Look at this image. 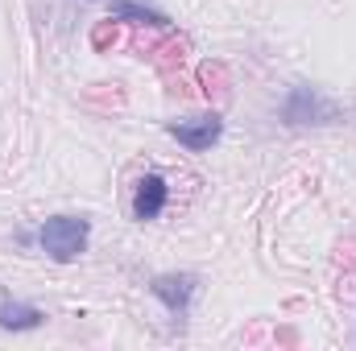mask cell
<instances>
[{"mask_svg":"<svg viewBox=\"0 0 356 351\" xmlns=\"http://www.w3.org/2000/svg\"><path fill=\"white\" fill-rule=\"evenodd\" d=\"M88 240H91L88 215H50L38 228V248L54 264H75L88 252Z\"/></svg>","mask_w":356,"mask_h":351,"instance_id":"obj_1","label":"cell"},{"mask_svg":"<svg viewBox=\"0 0 356 351\" xmlns=\"http://www.w3.org/2000/svg\"><path fill=\"white\" fill-rule=\"evenodd\" d=\"M199 289H203V277H199V273H162V277L149 281V293L170 310L175 323H186V318H191Z\"/></svg>","mask_w":356,"mask_h":351,"instance_id":"obj_2","label":"cell"},{"mask_svg":"<svg viewBox=\"0 0 356 351\" xmlns=\"http://www.w3.org/2000/svg\"><path fill=\"white\" fill-rule=\"evenodd\" d=\"M340 116V108L327 99V95H319L315 87H290L286 91V99H282V120L286 124H332Z\"/></svg>","mask_w":356,"mask_h":351,"instance_id":"obj_3","label":"cell"},{"mask_svg":"<svg viewBox=\"0 0 356 351\" xmlns=\"http://www.w3.org/2000/svg\"><path fill=\"white\" fill-rule=\"evenodd\" d=\"M199 83H203V91L211 95V91H224L220 83H224V67L220 62H203L199 67Z\"/></svg>","mask_w":356,"mask_h":351,"instance_id":"obj_8","label":"cell"},{"mask_svg":"<svg viewBox=\"0 0 356 351\" xmlns=\"http://www.w3.org/2000/svg\"><path fill=\"white\" fill-rule=\"evenodd\" d=\"M166 132L175 137L182 149L207 153V149L224 137V120H220V112H203V116H191V120H170Z\"/></svg>","mask_w":356,"mask_h":351,"instance_id":"obj_4","label":"cell"},{"mask_svg":"<svg viewBox=\"0 0 356 351\" xmlns=\"http://www.w3.org/2000/svg\"><path fill=\"white\" fill-rule=\"evenodd\" d=\"M112 21H129V25H145V29H170V17L158 12V8H145V4H133V0H116L108 4Z\"/></svg>","mask_w":356,"mask_h":351,"instance_id":"obj_7","label":"cell"},{"mask_svg":"<svg viewBox=\"0 0 356 351\" xmlns=\"http://www.w3.org/2000/svg\"><path fill=\"white\" fill-rule=\"evenodd\" d=\"M166 203H170V186H166L162 174H141L133 182V219L137 223L158 219L166 211Z\"/></svg>","mask_w":356,"mask_h":351,"instance_id":"obj_5","label":"cell"},{"mask_svg":"<svg viewBox=\"0 0 356 351\" xmlns=\"http://www.w3.org/2000/svg\"><path fill=\"white\" fill-rule=\"evenodd\" d=\"M42 323H46V314H42L38 306H29V302L13 298V293L0 285V331H13V335H21V331H38Z\"/></svg>","mask_w":356,"mask_h":351,"instance_id":"obj_6","label":"cell"}]
</instances>
